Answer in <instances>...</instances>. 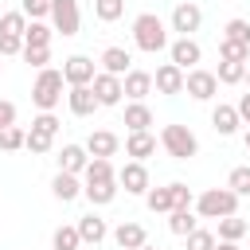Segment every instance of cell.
<instances>
[{
  "mask_svg": "<svg viewBox=\"0 0 250 250\" xmlns=\"http://www.w3.org/2000/svg\"><path fill=\"white\" fill-rule=\"evenodd\" d=\"M152 152H156V133L145 129V133H129V137H125V156H133V160L145 164Z\"/></svg>",
  "mask_w": 250,
  "mask_h": 250,
  "instance_id": "18",
  "label": "cell"
},
{
  "mask_svg": "<svg viewBox=\"0 0 250 250\" xmlns=\"http://www.w3.org/2000/svg\"><path fill=\"white\" fill-rule=\"evenodd\" d=\"M105 180H117L113 164H109V160L90 156V164H86V172H82V184H105Z\"/></svg>",
  "mask_w": 250,
  "mask_h": 250,
  "instance_id": "28",
  "label": "cell"
},
{
  "mask_svg": "<svg viewBox=\"0 0 250 250\" xmlns=\"http://www.w3.org/2000/svg\"><path fill=\"white\" fill-rule=\"evenodd\" d=\"M51 145H55V137H47V133H35V129L23 137V148H27V152H35V156H47V152H51Z\"/></svg>",
  "mask_w": 250,
  "mask_h": 250,
  "instance_id": "37",
  "label": "cell"
},
{
  "mask_svg": "<svg viewBox=\"0 0 250 250\" xmlns=\"http://www.w3.org/2000/svg\"><path fill=\"white\" fill-rule=\"evenodd\" d=\"M246 152H250V129H246Z\"/></svg>",
  "mask_w": 250,
  "mask_h": 250,
  "instance_id": "49",
  "label": "cell"
},
{
  "mask_svg": "<svg viewBox=\"0 0 250 250\" xmlns=\"http://www.w3.org/2000/svg\"><path fill=\"white\" fill-rule=\"evenodd\" d=\"M23 31H27V16H23L20 8L0 16V35H20V39H23Z\"/></svg>",
  "mask_w": 250,
  "mask_h": 250,
  "instance_id": "32",
  "label": "cell"
},
{
  "mask_svg": "<svg viewBox=\"0 0 250 250\" xmlns=\"http://www.w3.org/2000/svg\"><path fill=\"white\" fill-rule=\"evenodd\" d=\"M51 35H55V27H51V23L31 20V23H27V31H23V47H51Z\"/></svg>",
  "mask_w": 250,
  "mask_h": 250,
  "instance_id": "27",
  "label": "cell"
},
{
  "mask_svg": "<svg viewBox=\"0 0 250 250\" xmlns=\"http://www.w3.org/2000/svg\"><path fill=\"white\" fill-rule=\"evenodd\" d=\"M51 195H55L59 203H74V199L82 195V180L70 176V172H59V176L51 180Z\"/></svg>",
  "mask_w": 250,
  "mask_h": 250,
  "instance_id": "21",
  "label": "cell"
},
{
  "mask_svg": "<svg viewBox=\"0 0 250 250\" xmlns=\"http://www.w3.org/2000/svg\"><path fill=\"white\" fill-rule=\"evenodd\" d=\"M227 188H230L238 199H246V195H250V164H238V168H230V176H227Z\"/></svg>",
  "mask_w": 250,
  "mask_h": 250,
  "instance_id": "29",
  "label": "cell"
},
{
  "mask_svg": "<svg viewBox=\"0 0 250 250\" xmlns=\"http://www.w3.org/2000/svg\"><path fill=\"white\" fill-rule=\"evenodd\" d=\"M125 125H129V133H145L152 125V109L145 102H129L125 105Z\"/></svg>",
  "mask_w": 250,
  "mask_h": 250,
  "instance_id": "25",
  "label": "cell"
},
{
  "mask_svg": "<svg viewBox=\"0 0 250 250\" xmlns=\"http://www.w3.org/2000/svg\"><path fill=\"white\" fill-rule=\"evenodd\" d=\"M152 86L160 90V94H184V70L176 66V62H160L156 66V74H152Z\"/></svg>",
  "mask_w": 250,
  "mask_h": 250,
  "instance_id": "13",
  "label": "cell"
},
{
  "mask_svg": "<svg viewBox=\"0 0 250 250\" xmlns=\"http://www.w3.org/2000/svg\"><path fill=\"white\" fill-rule=\"evenodd\" d=\"M141 250H156V246H148V242H145V246H141Z\"/></svg>",
  "mask_w": 250,
  "mask_h": 250,
  "instance_id": "50",
  "label": "cell"
},
{
  "mask_svg": "<svg viewBox=\"0 0 250 250\" xmlns=\"http://www.w3.org/2000/svg\"><path fill=\"white\" fill-rule=\"evenodd\" d=\"M117 188H125L129 195H145L152 184H148V168L141 160H125L121 172H117Z\"/></svg>",
  "mask_w": 250,
  "mask_h": 250,
  "instance_id": "9",
  "label": "cell"
},
{
  "mask_svg": "<svg viewBox=\"0 0 250 250\" xmlns=\"http://www.w3.org/2000/svg\"><path fill=\"white\" fill-rule=\"evenodd\" d=\"M238 125H242V121H238V109H234V105H223V102H219V105L211 109V129H215L219 137H234Z\"/></svg>",
  "mask_w": 250,
  "mask_h": 250,
  "instance_id": "17",
  "label": "cell"
},
{
  "mask_svg": "<svg viewBox=\"0 0 250 250\" xmlns=\"http://www.w3.org/2000/svg\"><path fill=\"white\" fill-rule=\"evenodd\" d=\"M184 90H188L195 102H211V98L219 94V78H215V70L195 66V70H188V74H184Z\"/></svg>",
  "mask_w": 250,
  "mask_h": 250,
  "instance_id": "6",
  "label": "cell"
},
{
  "mask_svg": "<svg viewBox=\"0 0 250 250\" xmlns=\"http://www.w3.org/2000/svg\"><path fill=\"white\" fill-rule=\"evenodd\" d=\"M168 191H172V211H184V207L195 203V195H191L188 184H168Z\"/></svg>",
  "mask_w": 250,
  "mask_h": 250,
  "instance_id": "40",
  "label": "cell"
},
{
  "mask_svg": "<svg viewBox=\"0 0 250 250\" xmlns=\"http://www.w3.org/2000/svg\"><path fill=\"white\" fill-rule=\"evenodd\" d=\"M246 230H250V223L242 219V215H227V219H219V242H242L246 238Z\"/></svg>",
  "mask_w": 250,
  "mask_h": 250,
  "instance_id": "24",
  "label": "cell"
},
{
  "mask_svg": "<svg viewBox=\"0 0 250 250\" xmlns=\"http://www.w3.org/2000/svg\"><path fill=\"white\" fill-rule=\"evenodd\" d=\"M223 39H230V43H246L250 47V23L246 20H227V27H223Z\"/></svg>",
  "mask_w": 250,
  "mask_h": 250,
  "instance_id": "35",
  "label": "cell"
},
{
  "mask_svg": "<svg viewBox=\"0 0 250 250\" xmlns=\"http://www.w3.org/2000/svg\"><path fill=\"white\" fill-rule=\"evenodd\" d=\"M94 16L102 23H113V20L125 16V0H94Z\"/></svg>",
  "mask_w": 250,
  "mask_h": 250,
  "instance_id": "34",
  "label": "cell"
},
{
  "mask_svg": "<svg viewBox=\"0 0 250 250\" xmlns=\"http://www.w3.org/2000/svg\"><path fill=\"white\" fill-rule=\"evenodd\" d=\"M62 70H55V66H43L39 74H35V86H31V102L39 105V113H51L59 102H62Z\"/></svg>",
  "mask_w": 250,
  "mask_h": 250,
  "instance_id": "2",
  "label": "cell"
},
{
  "mask_svg": "<svg viewBox=\"0 0 250 250\" xmlns=\"http://www.w3.org/2000/svg\"><path fill=\"white\" fill-rule=\"evenodd\" d=\"M199 23H203L199 4L184 0V4H176V8H172V31H180V39H191V35L199 31Z\"/></svg>",
  "mask_w": 250,
  "mask_h": 250,
  "instance_id": "8",
  "label": "cell"
},
{
  "mask_svg": "<svg viewBox=\"0 0 250 250\" xmlns=\"http://www.w3.org/2000/svg\"><path fill=\"white\" fill-rule=\"evenodd\" d=\"M191 207L199 219H227V215H238V195L230 188H207Z\"/></svg>",
  "mask_w": 250,
  "mask_h": 250,
  "instance_id": "3",
  "label": "cell"
},
{
  "mask_svg": "<svg viewBox=\"0 0 250 250\" xmlns=\"http://www.w3.org/2000/svg\"><path fill=\"white\" fill-rule=\"evenodd\" d=\"M51 27L62 31V35H78V23H82V12H78V0H51Z\"/></svg>",
  "mask_w": 250,
  "mask_h": 250,
  "instance_id": "5",
  "label": "cell"
},
{
  "mask_svg": "<svg viewBox=\"0 0 250 250\" xmlns=\"http://www.w3.org/2000/svg\"><path fill=\"white\" fill-rule=\"evenodd\" d=\"M234 109H238V121H246V125H250V94H242Z\"/></svg>",
  "mask_w": 250,
  "mask_h": 250,
  "instance_id": "46",
  "label": "cell"
},
{
  "mask_svg": "<svg viewBox=\"0 0 250 250\" xmlns=\"http://www.w3.org/2000/svg\"><path fill=\"white\" fill-rule=\"evenodd\" d=\"M133 43H137L141 51H148V55L164 51V47H168V27H164V20H160L156 12H141V16L133 20Z\"/></svg>",
  "mask_w": 250,
  "mask_h": 250,
  "instance_id": "1",
  "label": "cell"
},
{
  "mask_svg": "<svg viewBox=\"0 0 250 250\" xmlns=\"http://www.w3.org/2000/svg\"><path fill=\"white\" fill-rule=\"evenodd\" d=\"M215 250H238V242H215Z\"/></svg>",
  "mask_w": 250,
  "mask_h": 250,
  "instance_id": "47",
  "label": "cell"
},
{
  "mask_svg": "<svg viewBox=\"0 0 250 250\" xmlns=\"http://www.w3.org/2000/svg\"><path fill=\"white\" fill-rule=\"evenodd\" d=\"M242 82H246V86H250V66H246V78H242Z\"/></svg>",
  "mask_w": 250,
  "mask_h": 250,
  "instance_id": "48",
  "label": "cell"
},
{
  "mask_svg": "<svg viewBox=\"0 0 250 250\" xmlns=\"http://www.w3.org/2000/svg\"><path fill=\"white\" fill-rule=\"evenodd\" d=\"M8 55H23V39L20 35H0V59Z\"/></svg>",
  "mask_w": 250,
  "mask_h": 250,
  "instance_id": "44",
  "label": "cell"
},
{
  "mask_svg": "<svg viewBox=\"0 0 250 250\" xmlns=\"http://www.w3.org/2000/svg\"><path fill=\"white\" fill-rule=\"evenodd\" d=\"M145 203H148V211L168 215V211H172V191H168V188H148V191H145Z\"/></svg>",
  "mask_w": 250,
  "mask_h": 250,
  "instance_id": "31",
  "label": "cell"
},
{
  "mask_svg": "<svg viewBox=\"0 0 250 250\" xmlns=\"http://www.w3.org/2000/svg\"><path fill=\"white\" fill-rule=\"evenodd\" d=\"M94 74H98V66H94L90 55H70V59H62V82H66V86H90Z\"/></svg>",
  "mask_w": 250,
  "mask_h": 250,
  "instance_id": "7",
  "label": "cell"
},
{
  "mask_svg": "<svg viewBox=\"0 0 250 250\" xmlns=\"http://www.w3.org/2000/svg\"><path fill=\"white\" fill-rule=\"evenodd\" d=\"M82 238H78V227H59L51 234V250H78Z\"/></svg>",
  "mask_w": 250,
  "mask_h": 250,
  "instance_id": "33",
  "label": "cell"
},
{
  "mask_svg": "<svg viewBox=\"0 0 250 250\" xmlns=\"http://www.w3.org/2000/svg\"><path fill=\"white\" fill-rule=\"evenodd\" d=\"M20 12L27 20H47L51 16V0H20Z\"/></svg>",
  "mask_w": 250,
  "mask_h": 250,
  "instance_id": "41",
  "label": "cell"
},
{
  "mask_svg": "<svg viewBox=\"0 0 250 250\" xmlns=\"http://www.w3.org/2000/svg\"><path fill=\"white\" fill-rule=\"evenodd\" d=\"M113 242H117L121 250H141V246L148 242V234H145L141 223H121V227L113 230Z\"/></svg>",
  "mask_w": 250,
  "mask_h": 250,
  "instance_id": "22",
  "label": "cell"
},
{
  "mask_svg": "<svg viewBox=\"0 0 250 250\" xmlns=\"http://www.w3.org/2000/svg\"><path fill=\"white\" fill-rule=\"evenodd\" d=\"M86 164H90V152H86L82 145H62V152H59V172L82 176V172H86Z\"/></svg>",
  "mask_w": 250,
  "mask_h": 250,
  "instance_id": "19",
  "label": "cell"
},
{
  "mask_svg": "<svg viewBox=\"0 0 250 250\" xmlns=\"http://www.w3.org/2000/svg\"><path fill=\"white\" fill-rule=\"evenodd\" d=\"M117 180H105V184H82V195L94 203V207H105V203H113L117 199Z\"/></svg>",
  "mask_w": 250,
  "mask_h": 250,
  "instance_id": "23",
  "label": "cell"
},
{
  "mask_svg": "<svg viewBox=\"0 0 250 250\" xmlns=\"http://www.w3.org/2000/svg\"><path fill=\"white\" fill-rule=\"evenodd\" d=\"M184 242H188V250H215V242H219V238H215L211 230H203V227H195V230H191V234H188Z\"/></svg>",
  "mask_w": 250,
  "mask_h": 250,
  "instance_id": "39",
  "label": "cell"
},
{
  "mask_svg": "<svg viewBox=\"0 0 250 250\" xmlns=\"http://www.w3.org/2000/svg\"><path fill=\"white\" fill-rule=\"evenodd\" d=\"M90 156H98V160H109V156H117V148H121V137L117 133H109V129H94L90 137H86V145H82Z\"/></svg>",
  "mask_w": 250,
  "mask_h": 250,
  "instance_id": "12",
  "label": "cell"
},
{
  "mask_svg": "<svg viewBox=\"0 0 250 250\" xmlns=\"http://www.w3.org/2000/svg\"><path fill=\"white\" fill-rule=\"evenodd\" d=\"M0 74H4V62H0Z\"/></svg>",
  "mask_w": 250,
  "mask_h": 250,
  "instance_id": "51",
  "label": "cell"
},
{
  "mask_svg": "<svg viewBox=\"0 0 250 250\" xmlns=\"http://www.w3.org/2000/svg\"><path fill=\"white\" fill-rule=\"evenodd\" d=\"M59 125H62V121H59L55 113H39V117L31 121V129H35V133H47V137H55V133H59Z\"/></svg>",
  "mask_w": 250,
  "mask_h": 250,
  "instance_id": "43",
  "label": "cell"
},
{
  "mask_svg": "<svg viewBox=\"0 0 250 250\" xmlns=\"http://www.w3.org/2000/svg\"><path fill=\"white\" fill-rule=\"evenodd\" d=\"M219 55L227 62H246L250 59V47L246 43H230V39H219Z\"/></svg>",
  "mask_w": 250,
  "mask_h": 250,
  "instance_id": "36",
  "label": "cell"
},
{
  "mask_svg": "<svg viewBox=\"0 0 250 250\" xmlns=\"http://www.w3.org/2000/svg\"><path fill=\"white\" fill-rule=\"evenodd\" d=\"M98 62H102V70H105V74H117V78H125V74L133 70V66H129V62H133V55H129L125 47H105Z\"/></svg>",
  "mask_w": 250,
  "mask_h": 250,
  "instance_id": "16",
  "label": "cell"
},
{
  "mask_svg": "<svg viewBox=\"0 0 250 250\" xmlns=\"http://www.w3.org/2000/svg\"><path fill=\"white\" fill-rule=\"evenodd\" d=\"M215 78L223 82V86H238L242 78H246V62H219V70H215Z\"/></svg>",
  "mask_w": 250,
  "mask_h": 250,
  "instance_id": "30",
  "label": "cell"
},
{
  "mask_svg": "<svg viewBox=\"0 0 250 250\" xmlns=\"http://www.w3.org/2000/svg\"><path fill=\"white\" fill-rule=\"evenodd\" d=\"M168 59L188 74V70H195L199 66V59H203V47L195 43V39H176V43H168Z\"/></svg>",
  "mask_w": 250,
  "mask_h": 250,
  "instance_id": "11",
  "label": "cell"
},
{
  "mask_svg": "<svg viewBox=\"0 0 250 250\" xmlns=\"http://www.w3.org/2000/svg\"><path fill=\"white\" fill-rule=\"evenodd\" d=\"M66 105H70V113H74V117H90L94 109H102L90 86H66Z\"/></svg>",
  "mask_w": 250,
  "mask_h": 250,
  "instance_id": "14",
  "label": "cell"
},
{
  "mask_svg": "<svg viewBox=\"0 0 250 250\" xmlns=\"http://www.w3.org/2000/svg\"><path fill=\"white\" fill-rule=\"evenodd\" d=\"M160 145H164V152L172 160H191L199 152V141H195V133L188 125H164L160 129Z\"/></svg>",
  "mask_w": 250,
  "mask_h": 250,
  "instance_id": "4",
  "label": "cell"
},
{
  "mask_svg": "<svg viewBox=\"0 0 250 250\" xmlns=\"http://www.w3.org/2000/svg\"><path fill=\"white\" fill-rule=\"evenodd\" d=\"M8 125H16V105L0 102V129H8Z\"/></svg>",
  "mask_w": 250,
  "mask_h": 250,
  "instance_id": "45",
  "label": "cell"
},
{
  "mask_svg": "<svg viewBox=\"0 0 250 250\" xmlns=\"http://www.w3.org/2000/svg\"><path fill=\"white\" fill-rule=\"evenodd\" d=\"M23 137H27V133H23L20 125H8V129H0V148H4V152H16V148H23Z\"/></svg>",
  "mask_w": 250,
  "mask_h": 250,
  "instance_id": "38",
  "label": "cell"
},
{
  "mask_svg": "<svg viewBox=\"0 0 250 250\" xmlns=\"http://www.w3.org/2000/svg\"><path fill=\"white\" fill-rule=\"evenodd\" d=\"M195 227H199V219H195V211H191V207H184V211H168V230H172V234L188 238Z\"/></svg>",
  "mask_w": 250,
  "mask_h": 250,
  "instance_id": "26",
  "label": "cell"
},
{
  "mask_svg": "<svg viewBox=\"0 0 250 250\" xmlns=\"http://www.w3.org/2000/svg\"><path fill=\"white\" fill-rule=\"evenodd\" d=\"M23 59H27L35 70H43V66L51 62V47H23Z\"/></svg>",
  "mask_w": 250,
  "mask_h": 250,
  "instance_id": "42",
  "label": "cell"
},
{
  "mask_svg": "<svg viewBox=\"0 0 250 250\" xmlns=\"http://www.w3.org/2000/svg\"><path fill=\"white\" fill-rule=\"evenodd\" d=\"M121 90H125L129 102H145V98L152 94V74H148V70H129V74L121 78Z\"/></svg>",
  "mask_w": 250,
  "mask_h": 250,
  "instance_id": "15",
  "label": "cell"
},
{
  "mask_svg": "<svg viewBox=\"0 0 250 250\" xmlns=\"http://www.w3.org/2000/svg\"><path fill=\"white\" fill-rule=\"evenodd\" d=\"M90 90H94L98 105H121V98H125V90H121V78H117V74H105V70H98V74H94Z\"/></svg>",
  "mask_w": 250,
  "mask_h": 250,
  "instance_id": "10",
  "label": "cell"
},
{
  "mask_svg": "<svg viewBox=\"0 0 250 250\" xmlns=\"http://www.w3.org/2000/svg\"><path fill=\"white\" fill-rule=\"evenodd\" d=\"M74 227H78V238H82V246H98V242H102V238L109 234L105 219H98L94 211H90V215H82V219H78Z\"/></svg>",
  "mask_w": 250,
  "mask_h": 250,
  "instance_id": "20",
  "label": "cell"
}]
</instances>
